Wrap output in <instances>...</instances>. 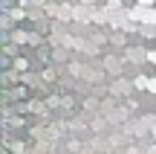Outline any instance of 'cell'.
Wrapping results in <instances>:
<instances>
[{"label":"cell","instance_id":"7a4b0ae2","mask_svg":"<svg viewBox=\"0 0 156 154\" xmlns=\"http://www.w3.org/2000/svg\"><path fill=\"white\" fill-rule=\"evenodd\" d=\"M147 90H151V93H156V79H147Z\"/></svg>","mask_w":156,"mask_h":154},{"label":"cell","instance_id":"6da1fadb","mask_svg":"<svg viewBox=\"0 0 156 154\" xmlns=\"http://www.w3.org/2000/svg\"><path fill=\"white\" fill-rule=\"evenodd\" d=\"M139 6H142V3H139ZM142 23L156 26V9H153V6H142Z\"/></svg>","mask_w":156,"mask_h":154},{"label":"cell","instance_id":"3957f363","mask_svg":"<svg viewBox=\"0 0 156 154\" xmlns=\"http://www.w3.org/2000/svg\"><path fill=\"white\" fill-rule=\"evenodd\" d=\"M147 58H151V64H156V50L151 52V55H147Z\"/></svg>","mask_w":156,"mask_h":154}]
</instances>
